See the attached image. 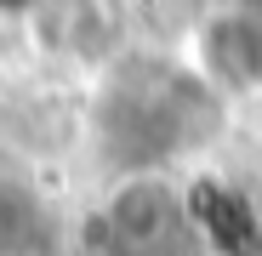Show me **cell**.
Here are the masks:
<instances>
[{
    "label": "cell",
    "instance_id": "obj_1",
    "mask_svg": "<svg viewBox=\"0 0 262 256\" xmlns=\"http://www.w3.org/2000/svg\"><path fill=\"white\" fill-rule=\"evenodd\" d=\"M171 228H177V194L165 188V177H148V171L125 177L120 194L108 199V234L131 256H154L171 239Z\"/></svg>",
    "mask_w": 262,
    "mask_h": 256
},
{
    "label": "cell",
    "instance_id": "obj_2",
    "mask_svg": "<svg viewBox=\"0 0 262 256\" xmlns=\"http://www.w3.org/2000/svg\"><path fill=\"white\" fill-rule=\"evenodd\" d=\"M205 80L245 91L262 80V23L256 17H216L205 29Z\"/></svg>",
    "mask_w": 262,
    "mask_h": 256
}]
</instances>
